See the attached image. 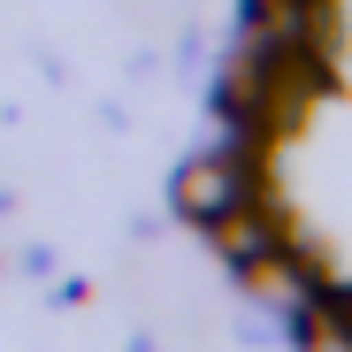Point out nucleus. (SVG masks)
I'll list each match as a JSON object with an SVG mask.
<instances>
[{
    "instance_id": "f257e3e1",
    "label": "nucleus",
    "mask_w": 352,
    "mask_h": 352,
    "mask_svg": "<svg viewBox=\"0 0 352 352\" xmlns=\"http://www.w3.org/2000/svg\"><path fill=\"white\" fill-rule=\"evenodd\" d=\"M268 192V161H253L245 146H230V153H199L176 168V214L184 222H222L230 207H245Z\"/></svg>"
}]
</instances>
